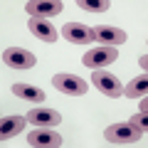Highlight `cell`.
<instances>
[{"mask_svg": "<svg viewBox=\"0 0 148 148\" xmlns=\"http://www.w3.org/2000/svg\"><path fill=\"white\" fill-rule=\"evenodd\" d=\"M143 131L136 126L133 121H123V123H114L104 131V138L109 143H116V146H126V143H136L141 141Z\"/></svg>", "mask_w": 148, "mask_h": 148, "instance_id": "6da1fadb", "label": "cell"}, {"mask_svg": "<svg viewBox=\"0 0 148 148\" xmlns=\"http://www.w3.org/2000/svg\"><path fill=\"white\" fill-rule=\"evenodd\" d=\"M119 52L116 47H109V45H99V47L89 49V52L82 57V64L84 67H91V69H99V67H106V64L116 62Z\"/></svg>", "mask_w": 148, "mask_h": 148, "instance_id": "7a4b0ae2", "label": "cell"}, {"mask_svg": "<svg viewBox=\"0 0 148 148\" xmlns=\"http://www.w3.org/2000/svg\"><path fill=\"white\" fill-rule=\"evenodd\" d=\"M52 84L54 89H59L62 94H69V96H82L89 91V84L79 77H74V74H54Z\"/></svg>", "mask_w": 148, "mask_h": 148, "instance_id": "3957f363", "label": "cell"}, {"mask_svg": "<svg viewBox=\"0 0 148 148\" xmlns=\"http://www.w3.org/2000/svg\"><path fill=\"white\" fill-rule=\"evenodd\" d=\"M25 119H27V123H32L35 128H54V126H59V121H62V114L54 111V109L37 106V109H32Z\"/></svg>", "mask_w": 148, "mask_h": 148, "instance_id": "277c9868", "label": "cell"}, {"mask_svg": "<svg viewBox=\"0 0 148 148\" xmlns=\"http://www.w3.org/2000/svg\"><path fill=\"white\" fill-rule=\"evenodd\" d=\"M3 62L10 69H32L37 57L32 52H27V49H22V47H8L3 52Z\"/></svg>", "mask_w": 148, "mask_h": 148, "instance_id": "5b68a950", "label": "cell"}, {"mask_svg": "<svg viewBox=\"0 0 148 148\" xmlns=\"http://www.w3.org/2000/svg\"><path fill=\"white\" fill-rule=\"evenodd\" d=\"M59 35L72 45H89L94 42V32L89 25H82V22H67V25L59 30Z\"/></svg>", "mask_w": 148, "mask_h": 148, "instance_id": "8992f818", "label": "cell"}, {"mask_svg": "<svg viewBox=\"0 0 148 148\" xmlns=\"http://www.w3.org/2000/svg\"><path fill=\"white\" fill-rule=\"evenodd\" d=\"M27 143L37 148H59L62 146V136L54 133V128H35L32 133H27Z\"/></svg>", "mask_w": 148, "mask_h": 148, "instance_id": "52a82bcc", "label": "cell"}, {"mask_svg": "<svg viewBox=\"0 0 148 148\" xmlns=\"http://www.w3.org/2000/svg\"><path fill=\"white\" fill-rule=\"evenodd\" d=\"M91 82H94V86L101 91V94L111 96V99L121 96V91H123L121 82H119L114 74H109V72H94V74H91Z\"/></svg>", "mask_w": 148, "mask_h": 148, "instance_id": "ba28073f", "label": "cell"}, {"mask_svg": "<svg viewBox=\"0 0 148 148\" xmlns=\"http://www.w3.org/2000/svg\"><path fill=\"white\" fill-rule=\"evenodd\" d=\"M94 32V40L99 45H109V47H116V45L126 42V32L121 27H111V25H96L91 27Z\"/></svg>", "mask_w": 148, "mask_h": 148, "instance_id": "9c48e42d", "label": "cell"}, {"mask_svg": "<svg viewBox=\"0 0 148 148\" xmlns=\"http://www.w3.org/2000/svg\"><path fill=\"white\" fill-rule=\"evenodd\" d=\"M62 3L59 0H52V3H45V0H35V3H25V10L30 17H42V20H49L52 15H59L62 12Z\"/></svg>", "mask_w": 148, "mask_h": 148, "instance_id": "30bf717a", "label": "cell"}, {"mask_svg": "<svg viewBox=\"0 0 148 148\" xmlns=\"http://www.w3.org/2000/svg\"><path fill=\"white\" fill-rule=\"evenodd\" d=\"M30 32L37 37V40H42V42H57L59 32L52 27V22L49 20H42V17H30Z\"/></svg>", "mask_w": 148, "mask_h": 148, "instance_id": "8fae6325", "label": "cell"}, {"mask_svg": "<svg viewBox=\"0 0 148 148\" xmlns=\"http://www.w3.org/2000/svg\"><path fill=\"white\" fill-rule=\"evenodd\" d=\"M12 94H17L22 101H30V104H42L45 101V91L35 84H27V82H17L12 84Z\"/></svg>", "mask_w": 148, "mask_h": 148, "instance_id": "7c38bea8", "label": "cell"}, {"mask_svg": "<svg viewBox=\"0 0 148 148\" xmlns=\"http://www.w3.org/2000/svg\"><path fill=\"white\" fill-rule=\"evenodd\" d=\"M121 94L128 96V99H141V96H146V94H148V79H146V74H141V77L131 79L126 86H123Z\"/></svg>", "mask_w": 148, "mask_h": 148, "instance_id": "4fadbf2b", "label": "cell"}, {"mask_svg": "<svg viewBox=\"0 0 148 148\" xmlns=\"http://www.w3.org/2000/svg\"><path fill=\"white\" fill-rule=\"evenodd\" d=\"M25 123H27L25 116H5V119H3V123H0V136H3V138H10V136H15V133H22Z\"/></svg>", "mask_w": 148, "mask_h": 148, "instance_id": "5bb4252c", "label": "cell"}, {"mask_svg": "<svg viewBox=\"0 0 148 148\" xmlns=\"http://www.w3.org/2000/svg\"><path fill=\"white\" fill-rule=\"evenodd\" d=\"M79 8L84 12H109V3L106 0H79Z\"/></svg>", "mask_w": 148, "mask_h": 148, "instance_id": "9a60e30c", "label": "cell"}, {"mask_svg": "<svg viewBox=\"0 0 148 148\" xmlns=\"http://www.w3.org/2000/svg\"><path fill=\"white\" fill-rule=\"evenodd\" d=\"M131 121H133V123H136V126H138V128H141V131H143V133H146V131H148V119H146V114H143V111H141V114H136V116H133V119H131Z\"/></svg>", "mask_w": 148, "mask_h": 148, "instance_id": "2e32d148", "label": "cell"}, {"mask_svg": "<svg viewBox=\"0 0 148 148\" xmlns=\"http://www.w3.org/2000/svg\"><path fill=\"white\" fill-rule=\"evenodd\" d=\"M141 111H143V114H146V111H148V101L143 99V96H141Z\"/></svg>", "mask_w": 148, "mask_h": 148, "instance_id": "e0dca14e", "label": "cell"}]
</instances>
